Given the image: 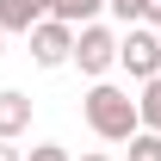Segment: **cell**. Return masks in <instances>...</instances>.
Instances as JSON below:
<instances>
[{
    "instance_id": "cell-7",
    "label": "cell",
    "mask_w": 161,
    "mask_h": 161,
    "mask_svg": "<svg viewBox=\"0 0 161 161\" xmlns=\"http://www.w3.org/2000/svg\"><path fill=\"white\" fill-rule=\"evenodd\" d=\"M105 6H112V0H50V19H62V25H75V31H80V25L99 19Z\"/></svg>"
},
{
    "instance_id": "cell-5",
    "label": "cell",
    "mask_w": 161,
    "mask_h": 161,
    "mask_svg": "<svg viewBox=\"0 0 161 161\" xmlns=\"http://www.w3.org/2000/svg\"><path fill=\"white\" fill-rule=\"evenodd\" d=\"M43 19H50V0H0V25H6V37H13V31L31 37Z\"/></svg>"
},
{
    "instance_id": "cell-8",
    "label": "cell",
    "mask_w": 161,
    "mask_h": 161,
    "mask_svg": "<svg viewBox=\"0 0 161 161\" xmlns=\"http://www.w3.org/2000/svg\"><path fill=\"white\" fill-rule=\"evenodd\" d=\"M136 112H142V130H161V75H155V80H142Z\"/></svg>"
},
{
    "instance_id": "cell-11",
    "label": "cell",
    "mask_w": 161,
    "mask_h": 161,
    "mask_svg": "<svg viewBox=\"0 0 161 161\" xmlns=\"http://www.w3.org/2000/svg\"><path fill=\"white\" fill-rule=\"evenodd\" d=\"M25 161H68V149H62V142H37Z\"/></svg>"
},
{
    "instance_id": "cell-10",
    "label": "cell",
    "mask_w": 161,
    "mask_h": 161,
    "mask_svg": "<svg viewBox=\"0 0 161 161\" xmlns=\"http://www.w3.org/2000/svg\"><path fill=\"white\" fill-rule=\"evenodd\" d=\"M105 13H112L118 25H142V0H112Z\"/></svg>"
},
{
    "instance_id": "cell-3",
    "label": "cell",
    "mask_w": 161,
    "mask_h": 161,
    "mask_svg": "<svg viewBox=\"0 0 161 161\" xmlns=\"http://www.w3.org/2000/svg\"><path fill=\"white\" fill-rule=\"evenodd\" d=\"M118 68H130V80H155L161 75V31H155V25H124Z\"/></svg>"
},
{
    "instance_id": "cell-13",
    "label": "cell",
    "mask_w": 161,
    "mask_h": 161,
    "mask_svg": "<svg viewBox=\"0 0 161 161\" xmlns=\"http://www.w3.org/2000/svg\"><path fill=\"white\" fill-rule=\"evenodd\" d=\"M0 161H25V155H19V149H13V142H0Z\"/></svg>"
},
{
    "instance_id": "cell-15",
    "label": "cell",
    "mask_w": 161,
    "mask_h": 161,
    "mask_svg": "<svg viewBox=\"0 0 161 161\" xmlns=\"http://www.w3.org/2000/svg\"><path fill=\"white\" fill-rule=\"evenodd\" d=\"M80 161H112V155H80Z\"/></svg>"
},
{
    "instance_id": "cell-4",
    "label": "cell",
    "mask_w": 161,
    "mask_h": 161,
    "mask_svg": "<svg viewBox=\"0 0 161 161\" xmlns=\"http://www.w3.org/2000/svg\"><path fill=\"white\" fill-rule=\"evenodd\" d=\"M75 25H62V19H43L37 31H31V62L37 68H62V62H75Z\"/></svg>"
},
{
    "instance_id": "cell-2",
    "label": "cell",
    "mask_w": 161,
    "mask_h": 161,
    "mask_svg": "<svg viewBox=\"0 0 161 161\" xmlns=\"http://www.w3.org/2000/svg\"><path fill=\"white\" fill-rule=\"evenodd\" d=\"M118 37H124V31H112V25H99V19L80 25V37H75V68H80L87 80H105L112 68H118Z\"/></svg>"
},
{
    "instance_id": "cell-1",
    "label": "cell",
    "mask_w": 161,
    "mask_h": 161,
    "mask_svg": "<svg viewBox=\"0 0 161 161\" xmlns=\"http://www.w3.org/2000/svg\"><path fill=\"white\" fill-rule=\"evenodd\" d=\"M80 118H87V130H93L99 142H130L142 130L136 99H130V87H118V80H93L87 99H80Z\"/></svg>"
},
{
    "instance_id": "cell-14",
    "label": "cell",
    "mask_w": 161,
    "mask_h": 161,
    "mask_svg": "<svg viewBox=\"0 0 161 161\" xmlns=\"http://www.w3.org/2000/svg\"><path fill=\"white\" fill-rule=\"evenodd\" d=\"M0 56H6V25H0Z\"/></svg>"
},
{
    "instance_id": "cell-6",
    "label": "cell",
    "mask_w": 161,
    "mask_h": 161,
    "mask_svg": "<svg viewBox=\"0 0 161 161\" xmlns=\"http://www.w3.org/2000/svg\"><path fill=\"white\" fill-rule=\"evenodd\" d=\"M31 130V99H25L19 87H0V142H13Z\"/></svg>"
},
{
    "instance_id": "cell-9",
    "label": "cell",
    "mask_w": 161,
    "mask_h": 161,
    "mask_svg": "<svg viewBox=\"0 0 161 161\" xmlns=\"http://www.w3.org/2000/svg\"><path fill=\"white\" fill-rule=\"evenodd\" d=\"M130 161H161V130H136L130 136Z\"/></svg>"
},
{
    "instance_id": "cell-12",
    "label": "cell",
    "mask_w": 161,
    "mask_h": 161,
    "mask_svg": "<svg viewBox=\"0 0 161 161\" xmlns=\"http://www.w3.org/2000/svg\"><path fill=\"white\" fill-rule=\"evenodd\" d=\"M142 25H155V31H161V0H142Z\"/></svg>"
}]
</instances>
